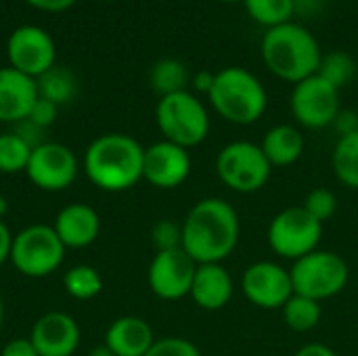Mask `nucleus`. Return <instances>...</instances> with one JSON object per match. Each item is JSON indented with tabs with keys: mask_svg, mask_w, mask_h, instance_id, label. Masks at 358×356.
<instances>
[{
	"mask_svg": "<svg viewBox=\"0 0 358 356\" xmlns=\"http://www.w3.org/2000/svg\"><path fill=\"white\" fill-rule=\"evenodd\" d=\"M36 86H38V97L55 105L69 103L76 94V78L69 69L63 67H50L46 73L36 78Z\"/></svg>",
	"mask_w": 358,
	"mask_h": 356,
	"instance_id": "26",
	"label": "nucleus"
},
{
	"mask_svg": "<svg viewBox=\"0 0 358 356\" xmlns=\"http://www.w3.org/2000/svg\"><path fill=\"white\" fill-rule=\"evenodd\" d=\"M63 287L73 300H92L103 292V277L90 264H76L65 271Z\"/></svg>",
	"mask_w": 358,
	"mask_h": 356,
	"instance_id": "25",
	"label": "nucleus"
},
{
	"mask_svg": "<svg viewBox=\"0 0 358 356\" xmlns=\"http://www.w3.org/2000/svg\"><path fill=\"white\" fill-rule=\"evenodd\" d=\"M78 172H80L78 155L69 147L52 141H46L44 145L36 147L25 168L29 183L40 191H48V193L67 189L78 178Z\"/></svg>",
	"mask_w": 358,
	"mask_h": 356,
	"instance_id": "11",
	"label": "nucleus"
},
{
	"mask_svg": "<svg viewBox=\"0 0 358 356\" xmlns=\"http://www.w3.org/2000/svg\"><path fill=\"white\" fill-rule=\"evenodd\" d=\"M218 2H227V4H233V2H243V0H218Z\"/></svg>",
	"mask_w": 358,
	"mask_h": 356,
	"instance_id": "44",
	"label": "nucleus"
},
{
	"mask_svg": "<svg viewBox=\"0 0 358 356\" xmlns=\"http://www.w3.org/2000/svg\"><path fill=\"white\" fill-rule=\"evenodd\" d=\"M27 4L40 8V10H50V13H59L69 8L76 0H25Z\"/></svg>",
	"mask_w": 358,
	"mask_h": 356,
	"instance_id": "37",
	"label": "nucleus"
},
{
	"mask_svg": "<svg viewBox=\"0 0 358 356\" xmlns=\"http://www.w3.org/2000/svg\"><path fill=\"white\" fill-rule=\"evenodd\" d=\"M260 147L273 168H285L302 157L304 134L292 124H277L264 134Z\"/></svg>",
	"mask_w": 358,
	"mask_h": 356,
	"instance_id": "21",
	"label": "nucleus"
},
{
	"mask_svg": "<svg viewBox=\"0 0 358 356\" xmlns=\"http://www.w3.org/2000/svg\"><path fill=\"white\" fill-rule=\"evenodd\" d=\"M317 73L340 90V88H344L346 84H350L355 80V76H357V61H355L352 55H348L344 50H334V52L323 55Z\"/></svg>",
	"mask_w": 358,
	"mask_h": 356,
	"instance_id": "28",
	"label": "nucleus"
},
{
	"mask_svg": "<svg viewBox=\"0 0 358 356\" xmlns=\"http://www.w3.org/2000/svg\"><path fill=\"white\" fill-rule=\"evenodd\" d=\"M155 340L151 325L134 315L115 319L105 332V346L113 356H145Z\"/></svg>",
	"mask_w": 358,
	"mask_h": 356,
	"instance_id": "20",
	"label": "nucleus"
},
{
	"mask_svg": "<svg viewBox=\"0 0 358 356\" xmlns=\"http://www.w3.org/2000/svg\"><path fill=\"white\" fill-rule=\"evenodd\" d=\"M2 323H4V300L0 296V329H2Z\"/></svg>",
	"mask_w": 358,
	"mask_h": 356,
	"instance_id": "43",
	"label": "nucleus"
},
{
	"mask_svg": "<svg viewBox=\"0 0 358 356\" xmlns=\"http://www.w3.org/2000/svg\"><path fill=\"white\" fill-rule=\"evenodd\" d=\"M90 356H113V353L105 346V342L101 344V346H94L92 350H90Z\"/></svg>",
	"mask_w": 358,
	"mask_h": 356,
	"instance_id": "41",
	"label": "nucleus"
},
{
	"mask_svg": "<svg viewBox=\"0 0 358 356\" xmlns=\"http://www.w3.org/2000/svg\"><path fill=\"white\" fill-rule=\"evenodd\" d=\"M294 294L325 302L344 292L350 279L346 260L331 250H315L289 269Z\"/></svg>",
	"mask_w": 358,
	"mask_h": 356,
	"instance_id": "6",
	"label": "nucleus"
},
{
	"mask_svg": "<svg viewBox=\"0 0 358 356\" xmlns=\"http://www.w3.org/2000/svg\"><path fill=\"white\" fill-rule=\"evenodd\" d=\"M57 115H59V105H55V103L38 97L36 103H34V107H31V111H29V115H27V120H31L34 124H38L40 128L46 130L48 126L55 124Z\"/></svg>",
	"mask_w": 358,
	"mask_h": 356,
	"instance_id": "33",
	"label": "nucleus"
},
{
	"mask_svg": "<svg viewBox=\"0 0 358 356\" xmlns=\"http://www.w3.org/2000/svg\"><path fill=\"white\" fill-rule=\"evenodd\" d=\"M260 50L268 71L294 86L315 76L323 59L317 38L294 21L266 29Z\"/></svg>",
	"mask_w": 358,
	"mask_h": 356,
	"instance_id": "3",
	"label": "nucleus"
},
{
	"mask_svg": "<svg viewBox=\"0 0 358 356\" xmlns=\"http://www.w3.org/2000/svg\"><path fill=\"white\" fill-rule=\"evenodd\" d=\"M241 290L248 302L262 311H281L294 296L289 269L277 262L260 260L250 264L241 277Z\"/></svg>",
	"mask_w": 358,
	"mask_h": 356,
	"instance_id": "12",
	"label": "nucleus"
},
{
	"mask_svg": "<svg viewBox=\"0 0 358 356\" xmlns=\"http://www.w3.org/2000/svg\"><path fill=\"white\" fill-rule=\"evenodd\" d=\"M289 107L296 122L308 130L331 126L342 111L340 90L319 73L298 82L289 97Z\"/></svg>",
	"mask_w": 358,
	"mask_h": 356,
	"instance_id": "10",
	"label": "nucleus"
},
{
	"mask_svg": "<svg viewBox=\"0 0 358 356\" xmlns=\"http://www.w3.org/2000/svg\"><path fill=\"white\" fill-rule=\"evenodd\" d=\"M0 356H38V353L29 338H15L2 346Z\"/></svg>",
	"mask_w": 358,
	"mask_h": 356,
	"instance_id": "35",
	"label": "nucleus"
},
{
	"mask_svg": "<svg viewBox=\"0 0 358 356\" xmlns=\"http://www.w3.org/2000/svg\"><path fill=\"white\" fill-rule=\"evenodd\" d=\"M281 313H283L285 325H287L292 332H298V334L313 332V329L321 323V317H323L321 302L310 300V298L300 296V294H294V296L285 302V306L281 308Z\"/></svg>",
	"mask_w": 358,
	"mask_h": 356,
	"instance_id": "23",
	"label": "nucleus"
},
{
	"mask_svg": "<svg viewBox=\"0 0 358 356\" xmlns=\"http://www.w3.org/2000/svg\"><path fill=\"white\" fill-rule=\"evenodd\" d=\"M149 84L159 94V99L174 92H182L189 84V71L178 59H162L151 67Z\"/></svg>",
	"mask_w": 358,
	"mask_h": 356,
	"instance_id": "24",
	"label": "nucleus"
},
{
	"mask_svg": "<svg viewBox=\"0 0 358 356\" xmlns=\"http://www.w3.org/2000/svg\"><path fill=\"white\" fill-rule=\"evenodd\" d=\"M52 229L65 250H84L99 239L101 216L92 206L73 201L59 210Z\"/></svg>",
	"mask_w": 358,
	"mask_h": 356,
	"instance_id": "17",
	"label": "nucleus"
},
{
	"mask_svg": "<svg viewBox=\"0 0 358 356\" xmlns=\"http://www.w3.org/2000/svg\"><path fill=\"white\" fill-rule=\"evenodd\" d=\"M6 210H8V204H6V199L0 195V220H4V216H6Z\"/></svg>",
	"mask_w": 358,
	"mask_h": 356,
	"instance_id": "42",
	"label": "nucleus"
},
{
	"mask_svg": "<svg viewBox=\"0 0 358 356\" xmlns=\"http://www.w3.org/2000/svg\"><path fill=\"white\" fill-rule=\"evenodd\" d=\"M294 356H338V355H336V350H331L329 346L319 344V342H313V344H304L302 348H298Z\"/></svg>",
	"mask_w": 358,
	"mask_h": 356,
	"instance_id": "38",
	"label": "nucleus"
},
{
	"mask_svg": "<svg viewBox=\"0 0 358 356\" xmlns=\"http://www.w3.org/2000/svg\"><path fill=\"white\" fill-rule=\"evenodd\" d=\"M208 99L220 118L237 126L258 122L268 105L262 82L245 67H224L216 71Z\"/></svg>",
	"mask_w": 358,
	"mask_h": 356,
	"instance_id": "4",
	"label": "nucleus"
},
{
	"mask_svg": "<svg viewBox=\"0 0 358 356\" xmlns=\"http://www.w3.org/2000/svg\"><path fill=\"white\" fill-rule=\"evenodd\" d=\"M180 227L182 250L197 264H222L235 252L241 235L237 210L220 197L197 201Z\"/></svg>",
	"mask_w": 358,
	"mask_h": 356,
	"instance_id": "1",
	"label": "nucleus"
},
{
	"mask_svg": "<svg viewBox=\"0 0 358 356\" xmlns=\"http://www.w3.org/2000/svg\"><path fill=\"white\" fill-rule=\"evenodd\" d=\"M331 166L336 178L344 187L358 191V130L340 136L334 149Z\"/></svg>",
	"mask_w": 358,
	"mask_h": 356,
	"instance_id": "22",
	"label": "nucleus"
},
{
	"mask_svg": "<svg viewBox=\"0 0 358 356\" xmlns=\"http://www.w3.org/2000/svg\"><path fill=\"white\" fill-rule=\"evenodd\" d=\"M145 147L130 134L109 132L96 136L84 151L86 178L101 191L122 193L143 180Z\"/></svg>",
	"mask_w": 358,
	"mask_h": 356,
	"instance_id": "2",
	"label": "nucleus"
},
{
	"mask_svg": "<svg viewBox=\"0 0 358 356\" xmlns=\"http://www.w3.org/2000/svg\"><path fill=\"white\" fill-rule=\"evenodd\" d=\"M302 208L313 216V218H317L319 222H327L334 214H336V210H338V197L334 195V191H329V189H313L308 195H306V199H304V204H302Z\"/></svg>",
	"mask_w": 358,
	"mask_h": 356,
	"instance_id": "30",
	"label": "nucleus"
},
{
	"mask_svg": "<svg viewBox=\"0 0 358 356\" xmlns=\"http://www.w3.org/2000/svg\"><path fill=\"white\" fill-rule=\"evenodd\" d=\"M10 132H15L31 151L36 149V147H40V145H44L46 141H44V128H40L38 124H34L31 120H21V122H17V124H13V130Z\"/></svg>",
	"mask_w": 358,
	"mask_h": 356,
	"instance_id": "34",
	"label": "nucleus"
},
{
	"mask_svg": "<svg viewBox=\"0 0 358 356\" xmlns=\"http://www.w3.org/2000/svg\"><path fill=\"white\" fill-rule=\"evenodd\" d=\"M38 99L36 80L8 67H0V122L17 124L25 120Z\"/></svg>",
	"mask_w": 358,
	"mask_h": 356,
	"instance_id": "18",
	"label": "nucleus"
},
{
	"mask_svg": "<svg viewBox=\"0 0 358 356\" xmlns=\"http://www.w3.org/2000/svg\"><path fill=\"white\" fill-rule=\"evenodd\" d=\"M145 356H203L201 350L187 338L178 336H166L155 340V344L149 348Z\"/></svg>",
	"mask_w": 358,
	"mask_h": 356,
	"instance_id": "31",
	"label": "nucleus"
},
{
	"mask_svg": "<svg viewBox=\"0 0 358 356\" xmlns=\"http://www.w3.org/2000/svg\"><path fill=\"white\" fill-rule=\"evenodd\" d=\"M325 0H294V15H315L323 8Z\"/></svg>",
	"mask_w": 358,
	"mask_h": 356,
	"instance_id": "39",
	"label": "nucleus"
},
{
	"mask_svg": "<svg viewBox=\"0 0 358 356\" xmlns=\"http://www.w3.org/2000/svg\"><path fill=\"white\" fill-rule=\"evenodd\" d=\"M216 174L220 183L231 191L250 195L268 183L273 166L260 145L250 141H235L222 147L216 155Z\"/></svg>",
	"mask_w": 358,
	"mask_h": 356,
	"instance_id": "8",
	"label": "nucleus"
},
{
	"mask_svg": "<svg viewBox=\"0 0 358 356\" xmlns=\"http://www.w3.org/2000/svg\"><path fill=\"white\" fill-rule=\"evenodd\" d=\"M29 155L31 149L15 132L8 130L0 134V174L25 172Z\"/></svg>",
	"mask_w": 358,
	"mask_h": 356,
	"instance_id": "29",
	"label": "nucleus"
},
{
	"mask_svg": "<svg viewBox=\"0 0 358 356\" xmlns=\"http://www.w3.org/2000/svg\"><path fill=\"white\" fill-rule=\"evenodd\" d=\"M191 155L189 149L178 147L170 141H157L145 147L143 159V180L155 189H176L191 174Z\"/></svg>",
	"mask_w": 358,
	"mask_h": 356,
	"instance_id": "15",
	"label": "nucleus"
},
{
	"mask_svg": "<svg viewBox=\"0 0 358 356\" xmlns=\"http://www.w3.org/2000/svg\"><path fill=\"white\" fill-rule=\"evenodd\" d=\"M235 285L222 264H197L189 298L208 313L224 308L233 298Z\"/></svg>",
	"mask_w": 358,
	"mask_h": 356,
	"instance_id": "19",
	"label": "nucleus"
},
{
	"mask_svg": "<svg viewBox=\"0 0 358 356\" xmlns=\"http://www.w3.org/2000/svg\"><path fill=\"white\" fill-rule=\"evenodd\" d=\"M243 4L248 15L268 29L289 23L294 17V0H243Z\"/></svg>",
	"mask_w": 358,
	"mask_h": 356,
	"instance_id": "27",
	"label": "nucleus"
},
{
	"mask_svg": "<svg viewBox=\"0 0 358 356\" xmlns=\"http://www.w3.org/2000/svg\"><path fill=\"white\" fill-rule=\"evenodd\" d=\"M151 239L157 252L178 250L182 248V227L172 220H159L151 231Z\"/></svg>",
	"mask_w": 358,
	"mask_h": 356,
	"instance_id": "32",
	"label": "nucleus"
},
{
	"mask_svg": "<svg viewBox=\"0 0 358 356\" xmlns=\"http://www.w3.org/2000/svg\"><path fill=\"white\" fill-rule=\"evenodd\" d=\"M323 222L313 218L302 206L281 210L268 225L266 239L271 250L285 260H300L319 250L323 237Z\"/></svg>",
	"mask_w": 358,
	"mask_h": 356,
	"instance_id": "9",
	"label": "nucleus"
},
{
	"mask_svg": "<svg viewBox=\"0 0 358 356\" xmlns=\"http://www.w3.org/2000/svg\"><path fill=\"white\" fill-rule=\"evenodd\" d=\"M6 57L13 69L36 80L50 67H55L57 48L52 38L42 27L21 25L8 36Z\"/></svg>",
	"mask_w": 358,
	"mask_h": 356,
	"instance_id": "14",
	"label": "nucleus"
},
{
	"mask_svg": "<svg viewBox=\"0 0 358 356\" xmlns=\"http://www.w3.org/2000/svg\"><path fill=\"white\" fill-rule=\"evenodd\" d=\"M13 233L6 227L4 220H0V266L10 260V250H13Z\"/></svg>",
	"mask_w": 358,
	"mask_h": 356,
	"instance_id": "36",
	"label": "nucleus"
},
{
	"mask_svg": "<svg viewBox=\"0 0 358 356\" xmlns=\"http://www.w3.org/2000/svg\"><path fill=\"white\" fill-rule=\"evenodd\" d=\"M65 245L57 237L52 225H29L13 237L10 264L29 279L52 275L65 260Z\"/></svg>",
	"mask_w": 358,
	"mask_h": 356,
	"instance_id": "7",
	"label": "nucleus"
},
{
	"mask_svg": "<svg viewBox=\"0 0 358 356\" xmlns=\"http://www.w3.org/2000/svg\"><path fill=\"white\" fill-rule=\"evenodd\" d=\"M27 338L31 340L38 356H73L80 346L82 332L71 315L50 311L36 319Z\"/></svg>",
	"mask_w": 358,
	"mask_h": 356,
	"instance_id": "16",
	"label": "nucleus"
},
{
	"mask_svg": "<svg viewBox=\"0 0 358 356\" xmlns=\"http://www.w3.org/2000/svg\"><path fill=\"white\" fill-rule=\"evenodd\" d=\"M212 82H214V73H210V71H199V73L193 78V86H195V90L206 92V94L210 92Z\"/></svg>",
	"mask_w": 358,
	"mask_h": 356,
	"instance_id": "40",
	"label": "nucleus"
},
{
	"mask_svg": "<svg viewBox=\"0 0 358 356\" xmlns=\"http://www.w3.org/2000/svg\"><path fill=\"white\" fill-rule=\"evenodd\" d=\"M195 271L197 262L182 248L155 252L147 271V283L149 290L162 300H182L191 292Z\"/></svg>",
	"mask_w": 358,
	"mask_h": 356,
	"instance_id": "13",
	"label": "nucleus"
},
{
	"mask_svg": "<svg viewBox=\"0 0 358 356\" xmlns=\"http://www.w3.org/2000/svg\"><path fill=\"white\" fill-rule=\"evenodd\" d=\"M155 122L164 141L191 149L206 141L210 115L206 105L189 90L162 97L155 107Z\"/></svg>",
	"mask_w": 358,
	"mask_h": 356,
	"instance_id": "5",
	"label": "nucleus"
}]
</instances>
